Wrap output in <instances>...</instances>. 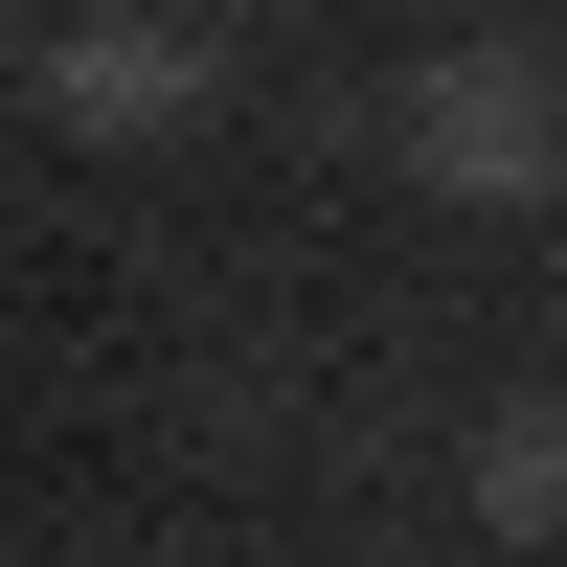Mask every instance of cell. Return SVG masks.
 I'll return each mask as SVG.
<instances>
[{"mask_svg":"<svg viewBox=\"0 0 567 567\" xmlns=\"http://www.w3.org/2000/svg\"><path fill=\"white\" fill-rule=\"evenodd\" d=\"M409 182H432V205H545L567 182V91L499 69V45H454V69L409 91Z\"/></svg>","mask_w":567,"mask_h":567,"instance_id":"obj_1","label":"cell"},{"mask_svg":"<svg viewBox=\"0 0 567 567\" xmlns=\"http://www.w3.org/2000/svg\"><path fill=\"white\" fill-rule=\"evenodd\" d=\"M477 523H499V545L567 523V409H499V432H477Z\"/></svg>","mask_w":567,"mask_h":567,"instance_id":"obj_3","label":"cell"},{"mask_svg":"<svg viewBox=\"0 0 567 567\" xmlns=\"http://www.w3.org/2000/svg\"><path fill=\"white\" fill-rule=\"evenodd\" d=\"M23 91H45L69 136H182V114H205V45H182L159 0H91V23H45Z\"/></svg>","mask_w":567,"mask_h":567,"instance_id":"obj_2","label":"cell"}]
</instances>
